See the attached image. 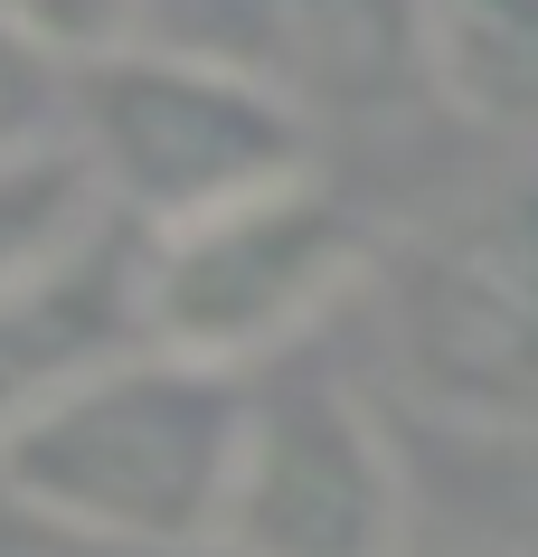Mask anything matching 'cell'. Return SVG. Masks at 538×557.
Here are the masks:
<instances>
[{"label": "cell", "instance_id": "obj_8", "mask_svg": "<svg viewBox=\"0 0 538 557\" xmlns=\"http://www.w3.org/2000/svg\"><path fill=\"white\" fill-rule=\"evenodd\" d=\"M425 95L473 133L538 143V0H425Z\"/></svg>", "mask_w": 538, "mask_h": 557}, {"label": "cell", "instance_id": "obj_6", "mask_svg": "<svg viewBox=\"0 0 538 557\" xmlns=\"http://www.w3.org/2000/svg\"><path fill=\"white\" fill-rule=\"evenodd\" d=\"M151 38L284 95L302 123L425 86V0H161Z\"/></svg>", "mask_w": 538, "mask_h": 557}, {"label": "cell", "instance_id": "obj_5", "mask_svg": "<svg viewBox=\"0 0 538 557\" xmlns=\"http://www.w3.org/2000/svg\"><path fill=\"white\" fill-rule=\"evenodd\" d=\"M406 482L388 425L330 369H265L246 416L217 557H406Z\"/></svg>", "mask_w": 538, "mask_h": 557}, {"label": "cell", "instance_id": "obj_3", "mask_svg": "<svg viewBox=\"0 0 538 557\" xmlns=\"http://www.w3.org/2000/svg\"><path fill=\"white\" fill-rule=\"evenodd\" d=\"M66 133L133 236L199 227L217 208L265 199L312 171V123L284 95L246 86L189 48H161V38L66 76Z\"/></svg>", "mask_w": 538, "mask_h": 557}, {"label": "cell", "instance_id": "obj_12", "mask_svg": "<svg viewBox=\"0 0 538 557\" xmlns=\"http://www.w3.org/2000/svg\"><path fill=\"white\" fill-rule=\"evenodd\" d=\"M406 557H520V548H406Z\"/></svg>", "mask_w": 538, "mask_h": 557}, {"label": "cell", "instance_id": "obj_4", "mask_svg": "<svg viewBox=\"0 0 538 557\" xmlns=\"http://www.w3.org/2000/svg\"><path fill=\"white\" fill-rule=\"evenodd\" d=\"M359 284H368V236L322 171L217 208L199 227L142 236L151 350L246 369V379H265L293 341H312Z\"/></svg>", "mask_w": 538, "mask_h": 557}, {"label": "cell", "instance_id": "obj_9", "mask_svg": "<svg viewBox=\"0 0 538 557\" xmlns=\"http://www.w3.org/2000/svg\"><path fill=\"white\" fill-rule=\"evenodd\" d=\"M123 218L104 199L95 161L76 151V133H38V143L0 151V302L66 274V264L104 246Z\"/></svg>", "mask_w": 538, "mask_h": 557}, {"label": "cell", "instance_id": "obj_7", "mask_svg": "<svg viewBox=\"0 0 538 557\" xmlns=\"http://www.w3.org/2000/svg\"><path fill=\"white\" fill-rule=\"evenodd\" d=\"M151 350V312H142V236L114 227L104 246L0 302V435L29 425L38 407H58L66 387L104 379L114 359Z\"/></svg>", "mask_w": 538, "mask_h": 557}, {"label": "cell", "instance_id": "obj_1", "mask_svg": "<svg viewBox=\"0 0 538 557\" xmlns=\"http://www.w3.org/2000/svg\"><path fill=\"white\" fill-rule=\"evenodd\" d=\"M246 416H255L246 369L133 350L0 435V492L38 529L104 557H217Z\"/></svg>", "mask_w": 538, "mask_h": 557}, {"label": "cell", "instance_id": "obj_11", "mask_svg": "<svg viewBox=\"0 0 538 557\" xmlns=\"http://www.w3.org/2000/svg\"><path fill=\"white\" fill-rule=\"evenodd\" d=\"M38 133H66V66H48L29 38L0 20V151L38 143Z\"/></svg>", "mask_w": 538, "mask_h": 557}, {"label": "cell", "instance_id": "obj_10", "mask_svg": "<svg viewBox=\"0 0 538 557\" xmlns=\"http://www.w3.org/2000/svg\"><path fill=\"white\" fill-rule=\"evenodd\" d=\"M151 10H161V0H0V20L29 38L48 66H66V76H86V66L142 48Z\"/></svg>", "mask_w": 538, "mask_h": 557}, {"label": "cell", "instance_id": "obj_2", "mask_svg": "<svg viewBox=\"0 0 538 557\" xmlns=\"http://www.w3.org/2000/svg\"><path fill=\"white\" fill-rule=\"evenodd\" d=\"M378 350L463 435L538 425V171L481 180L378 264Z\"/></svg>", "mask_w": 538, "mask_h": 557}]
</instances>
